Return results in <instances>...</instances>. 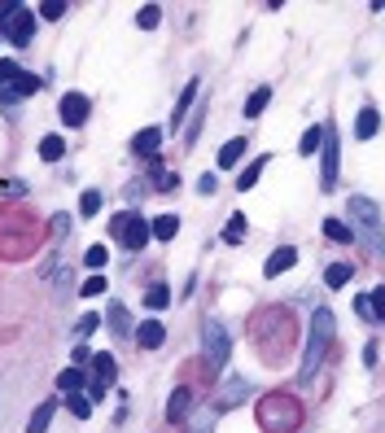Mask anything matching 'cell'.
Masks as SVG:
<instances>
[{
  "label": "cell",
  "instance_id": "cell-1",
  "mask_svg": "<svg viewBox=\"0 0 385 433\" xmlns=\"http://www.w3.org/2000/svg\"><path fill=\"white\" fill-rule=\"evenodd\" d=\"M333 328H337V315H333L328 307H320V311L311 315V337H307V351H303V368H298L303 381H311L315 372H320L324 351H328V342H333Z\"/></svg>",
  "mask_w": 385,
  "mask_h": 433
},
{
  "label": "cell",
  "instance_id": "cell-2",
  "mask_svg": "<svg viewBox=\"0 0 385 433\" xmlns=\"http://www.w3.org/2000/svg\"><path fill=\"white\" fill-rule=\"evenodd\" d=\"M298 420H303V411H298V403L289 394H267L259 403V425L267 433H293Z\"/></svg>",
  "mask_w": 385,
  "mask_h": 433
},
{
  "label": "cell",
  "instance_id": "cell-3",
  "mask_svg": "<svg viewBox=\"0 0 385 433\" xmlns=\"http://www.w3.org/2000/svg\"><path fill=\"white\" fill-rule=\"evenodd\" d=\"M350 219L359 223V237L368 241V249L372 254H381L385 249V241H381V210H377V202H368V197H350Z\"/></svg>",
  "mask_w": 385,
  "mask_h": 433
},
{
  "label": "cell",
  "instance_id": "cell-4",
  "mask_svg": "<svg viewBox=\"0 0 385 433\" xmlns=\"http://www.w3.org/2000/svg\"><path fill=\"white\" fill-rule=\"evenodd\" d=\"M0 31L13 48H27L31 36H36V13L22 9V5H0Z\"/></svg>",
  "mask_w": 385,
  "mask_h": 433
},
{
  "label": "cell",
  "instance_id": "cell-5",
  "mask_svg": "<svg viewBox=\"0 0 385 433\" xmlns=\"http://www.w3.org/2000/svg\"><path fill=\"white\" fill-rule=\"evenodd\" d=\"M202 346H206V363H210V372H224L228 368V351H232V342H228V328L219 320H206L202 324Z\"/></svg>",
  "mask_w": 385,
  "mask_h": 433
},
{
  "label": "cell",
  "instance_id": "cell-6",
  "mask_svg": "<svg viewBox=\"0 0 385 433\" xmlns=\"http://www.w3.org/2000/svg\"><path fill=\"white\" fill-rule=\"evenodd\" d=\"M110 237L119 241V245H127L131 254H136V249H145V241L154 237V232H149V223L140 219V214H114V223H110Z\"/></svg>",
  "mask_w": 385,
  "mask_h": 433
},
{
  "label": "cell",
  "instance_id": "cell-7",
  "mask_svg": "<svg viewBox=\"0 0 385 433\" xmlns=\"http://www.w3.org/2000/svg\"><path fill=\"white\" fill-rule=\"evenodd\" d=\"M337 166H342L337 127H324V145H320V189L324 193H333V184H337Z\"/></svg>",
  "mask_w": 385,
  "mask_h": 433
},
{
  "label": "cell",
  "instance_id": "cell-8",
  "mask_svg": "<svg viewBox=\"0 0 385 433\" xmlns=\"http://www.w3.org/2000/svg\"><path fill=\"white\" fill-rule=\"evenodd\" d=\"M114 376H119V368H114V355H106V351L92 355V386H88V398H92V403L106 394V386H110Z\"/></svg>",
  "mask_w": 385,
  "mask_h": 433
},
{
  "label": "cell",
  "instance_id": "cell-9",
  "mask_svg": "<svg viewBox=\"0 0 385 433\" xmlns=\"http://www.w3.org/2000/svg\"><path fill=\"white\" fill-rule=\"evenodd\" d=\"M88 114H92V105H88V96H83V92H66L61 96V123L66 127H83V123H88Z\"/></svg>",
  "mask_w": 385,
  "mask_h": 433
},
{
  "label": "cell",
  "instance_id": "cell-10",
  "mask_svg": "<svg viewBox=\"0 0 385 433\" xmlns=\"http://www.w3.org/2000/svg\"><path fill=\"white\" fill-rule=\"evenodd\" d=\"M158 149H162V127H145V131L131 136V154L136 158H154Z\"/></svg>",
  "mask_w": 385,
  "mask_h": 433
},
{
  "label": "cell",
  "instance_id": "cell-11",
  "mask_svg": "<svg viewBox=\"0 0 385 433\" xmlns=\"http://www.w3.org/2000/svg\"><path fill=\"white\" fill-rule=\"evenodd\" d=\"M162 342H166V328H162L158 320H145V324H136V346H140V351H158Z\"/></svg>",
  "mask_w": 385,
  "mask_h": 433
},
{
  "label": "cell",
  "instance_id": "cell-12",
  "mask_svg": "<svg viewBox=\"0 0 385 433\" xmlns=\"http://www.w3.org/2000/svg\"><path fill=\"white\" fill-rule=\"evenodd\" d=\"M293 263H298V249H293V245H280L276 254L263 263V276H280V272H289Z\"/></svg>",
  "mask_w": 385,
  "mask_h": 433
},
{
  "label": "cell",
  "instance_id": "cell-13",
  "mask_svg": "<svg viewBox=\"0 0 385 433\" xmlns=\"http://www.w3.org/2000/svg\"><path fill=\"white\" fill-rule=\"evenodd\" d=\"M189 407H193V390H175L171 394V403H166V420H171V425H180V420H189Z\"/></svg>",
  "mask_w": 385,
  "mask_h": 433
},
{
  "label": "cell",
  "instance_id": "cell-14",
  "mask_svg": "<svg viewBox=\"0 0 385 433\" xmlns=\"http://www.w3.org/2000/svg\"><path fill=\"white\" fill-rule=\"evenodd\" d=\"M53 416H57V398H44V403L31 411V425L27 433H48V425H53Z\"/></svg>",
  "mask_w": 385,
  "mask_h": 433
},
{
  "label": "cell",
  "instance_id": "cell-15",
  "mask_svg": "<svg viewBox=\"0 0 385 433\" xmlns=\"http://www.w3.org/2000/svg\"><path fill=\"white\" fill-rule=\"evenodd\" d=\"M241 154H245V136H232V140H224V149H219V158H215V166H219V171H232V166L241 162Z\"/></svg>",
  "mask_w": 385,
  "mask_h": 433
},
{
  "label": "cell",
  "instance_id": "cell-16",
  "mask_svg": "<svg viewBox=\"0 0 385 433\" xmlns=\"http://www.w3.org/2000/svg\"><path fill=\"white\" fill-rule=\"evenodd\" d=\"M377 131H381V114H377L372 105H363V110H359V123H355V136H359V140H372Z\"/></svg>",
  "mask_w": 385,
  "mask_h": 433
},
{
  "label": "cell",
  "instance_id": "cell-17",
  "mask_svg": "<svg viewBox=\"0 0 385 433\" xmlns=\"http://www.w3.org/2000/svg\"><path fill=\"white\" fill-rule=\"evenodd\" d=\"M245 398H249V381H245V376H228L219 403H224V407H237V403H245Z\"/></svg>",
  "mask_w": 385,
  "mask_h": 433
},
{
  "label": "cell",
  "instance_id": "cell-18",
  "mask_svg": "<svg viewBox=\"0 0 385 433\" xmlns=\"http://www.w3.org/2000/svg\"><path fill=\"white\" fill-rule=\"evenodd\" d=\"M106 320L114 324V332H119V337H127V332H136V328H131V311H127L123 302H110V311H106Z\"/></svg>",
  "mask_w": 385,
  "mask_h": 433
},
{
  "label": "cell",
  "instance_id": "cell-19",
  "mask_svg": "<svg viewBox=\"0 0 385 433\" xmlns=\"http://www.w3.org/2000/svg\"><path fill=\"white\" fill-rule=\"evenodd\" d=\"M263 171H267V154H263V158H254V162L245 166V171H241V179H237V189H241V193H249V189H254L259 179H263Z\"/></svg>",
  "mask_w": 385,
  "mask_h": 433
},
{
  "label": "cell",
  "instance_id": "cell-20",
  "mask_svg": "<svg viewBox=\"0 0 385 433\" xmlns=\"http://www.w3.org/2000/svg\"><path fill=\"white\" fill-rule=\"evenodd\" d=\"M149 232H154L158 241H171L175 232H180V219H175V214H158V219L149 223Z\"/></svg>",
  "mask_w": 385,
  "mask_h": 433
},
{
  "label": "cell",
  "instance_id": "cell-21",
  "mask_svg": "<svg viewBox=\"0 0 385 433\" xmlns=\"http://www.w3.org/2000/svg\"><path fill=\"white\" fill-rule=\"evenodd\" d=\"M267 105H272V88L263 83V88H259V92H254V96L245 101V119H259V114H263Z\"/></svg>",
  "mask_w": 385,
  "mask_h": 433
},
{
  "label": "cell",
  "instance_id": "cell-22",
  "mask_svg": "<svg viewBox=\"0 0 385 433\" xmlns=\"http://www.w3.org/2000/svg\"><path fill=\"white\" fill-rule=\"evenodd\" d=\"M346 280H350V263H328L324 267V285L328 289H342Z\"/></svg>",
  "mask_w": 385,
  "mask_h": 433
},
{
  "label": "cell",
  "instance_id": "cell-23",
  "mask_svg": "<svg viewBox=\"0 0 385 433\" xmlns=\"http://www.w3.org/2000/svg\"><path fill=\"white\" fill-rule=\"evenodd\" d=\"M166 302H171V289H166L162 280H158V285H149V289H145V307H149V311H162Z\"/></svg>",
  "mask_w": 385,
  "mask_h": 433
},
{
  "label": "cell",
  "instance_id": "cell-24",
  "mask_svg": "<svg viewBox=\"0 0 385 433\" xmlns=\"http://www.w3.org/2000/svg\"><path fill=\"white\" fill-rule=\"evenodd\" d=\"M31 92H40V79H36V75H27V71L9 83V96H31Z\"/></svg>",
  "mask_w": 385,
  "mask_h": 433
},
{
  "label": "cell",
  "instance_id": "cell-25",
  "mask_svg": "<svg viewBox=\"0 0 385 433\" xmlns=\"http://www.w3.org/2000/svg\"><path fill=\"white\" fill-rule=\"evenodd\" d=\"M324 237L337 241V245H350V241H355V232H350L346 223H337V219H324Z\"/></svg>",
  "mask_w": 385,
  "mask_h": 433
},
{
  "label": "cell",
  "instance_id": "cell-26",
  "mask_svg": "<svg viewBox=\"0 0 385 433\" xmlns=\"http://www.w3.org/2000/svg\"><path fill=\"white\" fill-rule=\"evenodd\" d=\"M61 154H66V140H61V136H44V140H40V158H44V162H57Z\"/></svg>",
  "mask_w": 385,
  "mask_h": 433
},
{
  "label": "cell",
  "instance_id": "cell-27",
  "mask_svg": "<svg viewBox=\"0 0 385 433\" xmlns=\"http://www.w3.org/2000/svg\"><path fill=\"white\" fill-rule=\"evenodd\" d=\"M57 390H66V394H79V390H83V368H66V372L57 376Z\"/></svg>",
  "mask_w": 385,
  "mask_h": 433
},
{
  "label": "cell",
  "instance_id": "cell-28",
  "mask_svg": "<svg viewBox=\"0 0 385 433\" xmlns=\"http://www.w3.org/2000/svg\"><path fill=\"white\" fill-rule=\"evenodd\" d=\"M193 96H197V79H193V83H189V88H184V92H180V101H175V119H171L175 127L184 123V114H189V105H193Z\"/></svg>",
  "mask_w": 385,
  "mask_h": 433
},
{
  "label": "cell",
  "instance_id": "cell-29",
  "mask_svg": "<svg viewBox=\"0 0 385 433\" xmlns=\"http://www.w3.org/2000/svg\"><path fill=\"white\" fill-rule=\"evenodd\" d=\"M158 22H162V9H158V5H140V13H136V27H140V31H154Z\"/></svg>",
  "mask_w": 385,
  "mask_h": 433
},
{
  "label": "cell",
  "instance_id": "cell-30",
  "mask_svg": "<svg viewBox=\"0 0 385 433\" xmlns=\"http://www.w3.org/2000/svg\"><path fill=\"white\" fill-rule=\"evenodd\" d=\"M96 210H101V193H96V189H88V193L79 197V214H83V219H92Z\"/></svg>",
  "mask_w": 385,
  "mask_h": 433
},
{
  "label": "cell",
  "instance_id": "cell-31",
  "mask_svg": "<svg viewBox=\"0 0 385 433\" xmlns=\"http://www.w3.org/2000/svg\"><path fill=\"white\" fill-rule=\"evenodd\" d=\"M83 263H88L92 272H101L106 263H110V249H106V245H88V254H83Z\"/></svg>",
  "mask_w": 385,
  "mask_h": 433
},
{
  "label": "cell",
  "instance_id": "cell-32",
  "mask_svg": "<svg viewBox=\"0 0 385 433\" xmlns=\"http://www.w3.org/2000/svg\"><path fill=\"white\" fill-rule=\"evenodd\" d=\"M241 237H245V214H232L228 228H224V241H228V245H237Z\"/></svg>",
  "mask_w": 385,
  "mask_h": 433
},
{
  "label": "cell",
  "instance_id": "cell-33",
  "mask_svg": "<svg viewBox=\"0 0 385 433\" xmlns=\"http://www.w3.org/2000/svg\"><path fill=\"white\" fill-rule=\"evenodd\" d=\"M66 407H71L79 420H88V416H92V398L88 394H71V403H66Z\"/></svg>",
  "mask_w": 385,
  "mask_h": 433
},
{
  "label": "cell",
  "instance_id": "cell-34",
  "mask_svg": "<svg viewBox=\"0 0 385 433\" xmlns=\"http://www.w3.org/2000/svg\"><path fill=\"white\" fill-rule=\"evenodd\" d=\"M320 145H324V127H307V136H303V145H298V149H303V154H315Z\"/></svg>",
  "mask_w": 385,
  "mask_h": 433
},
{
  "label": "cell",
  "instance_id": "cell-35",
  "mask_svg": "<svg viewBox=\"0 0 385 433\" xmlns=\"http://www.w3.org/2000/svg\"><path fill=\"white\" fill-rule=\"evenodd\" d=\"M368 307H372V320H381V324H385V285L368 293Z\"/></svg>",
  "mask_w": 385,
  "mask_h": 433
},
{
  "label": "cell",
  "instance_id": "cell-36",
  "mask_svg": "<svg viewBox=\"0 0 385 433\" xmlns=\"http://www.w3.org/2000/svg\"><path fill=\"white\" fill-rule=\"evenodd\" d=\"M96 328H101V315H92V311H88V315H83V320L75 324V332H79V337H88V332H96Z\"/></svg>",
  "mask_w": 385,
  "mask_h": 433
},
{
  "label": "cell",
  "instance_id": "cell-37",
  "mask_svg": "<svg viewBox=\"0 0 385 433\" xmlns=\"http://www.w3.org/2000/svg\"><path fill=\"white\" fill-rule=\"evenodd\" d=\"M61 13H66V5H61V0H44V5H40V18H48V22H57Z\"/></svg>",
  "mask_w": 385,
  "mask_h": 433
},
{
  "label": "cell",
  "instance_id": "cell-38",
  "mask_svg": "<svg viewBox=\"0 0 385 433\" xmlns=\"http://www.w3.org/2000/svg\"><path fill=\"white\" fill-rule=\"evenodd\" d=\"M18 75H22V71H18V61H13V57H0V79H5V83H13Z\"/></svg>",
  "mask_w": 385,
  "mask_h": 433
},
{
  "label": "cell",
  "instance_id": "cell-39",
  "mask_svg": "<svg viewBox=\"0 0 385 433\" xmlns=\"http://www.w3.org/2000/svg\"><path fill=\"white\" fill-rule=\"evenodd\" d=\"M79 293H83V298H96V293H106V280H101V276H92V280H88V285H83Z\"/></svg>",
  "mask_w": 385,
  "mask_h": 433
},
{
  "label": "cell",
  "instance_id": "cell-40",
  "mask_svg": "<svg viewBox=\"0 0 385 433\" xmlns=\"http://www.w3.org/2000/svg\"><path fill=\"white\" fill-rule=\"evenodd\" d=\"M215 189H219V179H215V175H202V179H197V193H202V197H215Z\"/></svg>",
  "mask_w": 385,
  "mask_h": 433
},
{
  "label": "cell",
  "instance_id": "cell-41",
  "mask_svg": "<svg viewBox=\"0 0 385 433\" xmlns=\"http://www.w3.org/2000/svg\"><path fill=\"white\" fill-rule=\"evenodd\" d=\"M66 228H71V214H57V219H53V237H57V241L66 237Z\"/></svg>",
  "mask_w": 385,
  "mask_h": 433
},
{
  "label": "cell",
  "instance_id": "cell-42",
  "mask_svg": "<svg viewBox=\"0 0 385 433\" xmlns=\"http://www.w3.org/2000/svg\"><path fill=\"white\" fill-rule=\"evenodd\" d=\"M355 311L363 315V320H372V307H368V293H359V298H355Z\"/></svg>",
  "mask_w": 385,
  "mask_h": 433
}]
</instances>
